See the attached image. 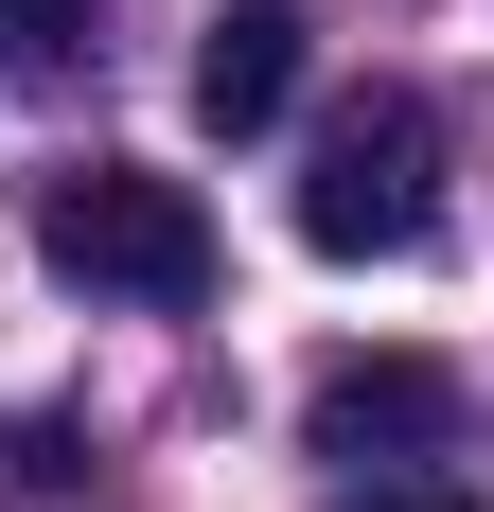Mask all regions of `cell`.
Listing matches in <instances>:
<instances>
[{
	"label": "cell",
	"mask_w": 494,
	"mask_h": 512,
	"mask_svg": "<svg viewBox=\"0 0 494 512\" xmlns=\"http://www.w3.org/2000/svg\"><path fill=\"white\" fill-rule=\"evenodd\" d=\"M442 230V106L424 89H353L300 159V248L318 265H406Z\"/></svg>",
	"instance_id": "obj_2"
},
{
	"label": "cell",
	"mask_w": 494,
	"mask_h": 512,
	"mask_svg": "<svg viewBox=\"0 0 494 512\" xmlns=\"http://www.w3.org/2000/svg\"><path fill=\"white\" fill-rule=\"evenodd\" d=\"M300 442L353 460V477H406V460L459 442V371H442V354H336L318 389H300Z\"/></svg>",
	"instance_id": "obj_3"
},
{
	"label": "cell",
	"mask_w": 494,
	"mask_h": 512,
	"mask_svg": "<svg viewBox=\"0 0 494 512\" xmlns=\"http://www.w3.org/2000/svg\"><path fill=\"white\" fill-rule=\"evenodd\" d=\"M283 106H300V0H230L195 36V124L212 142H265Z\"/></svg>",
	"instance_id": "obj_4"
},
{
	"label": "cell",
	"mask_w": 494,
	"mask_h": 512,
	"mask_svg": "<svg viewBox=\"0 0 494 512\" xmlns=\"http://www.w3.org/2000/svg\"><path fill=\"white\" fill-rule=\"evenodd\" d=\"M36 248H53V283H89V301H142V318H195L212 301V212H195V177H142V159H71L36 195Z\"/></svg>",
	"instance_id": "obj_1"
},
{
	"label": "cell",
	"mask_w": 494,
	"mask_h": 512,
	"mask_svg": "<svg viewBox=\"0 0 494 512\" xmlns=\"http://www.w3.org/2000/svg\"><path fill=\"white\" fill-rule=\"evenodd\" d=\"M336 512H477V495H459V477H353Z\"/></svg>",
	"instance_id": "obj_6"
},
{
	"label": "cell",
	"mask_w": 494,
	"mask_h": 512,
	"mask_svg": "<svg viewBox=\"0 0 494 512\" xmlns=\"http://www.w3.org/2000/svg\"><path fill=\"white\" fill-rule=\"evenodd\" d=\"M0 71H18V89L71 71V0H0Z\"/></svg>",
	"instance_id": "obj_5"
}]
</instances>
